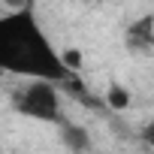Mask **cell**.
Here are the masks:
<instances>
[{"instance_id": "cell-1", "label": "cell", "mask_w": 154, "mask_h": 154, "mask_svg": "<svg viewBox=\"0 0 154 154\" xmlns=\"http://www.w3.org/2000/svg\"><path fill=\"white\" fill-rule=\"evenodd\" d=\"M0 72H21L48 82L69 79V69L51 51L30 9H18L0 18Z\"/></svg>"}, {"instance_id": "cell-2", "label": "cell", "mask_w": 154, "mask_h": 154, "mask_svg": "<svg viewBox=\"0 0 154 154\" xmlns=\"http://www.w3.org/2000/svg\"><path fill=\"white\" fill-rule=\"evenodd\" d=\"M15 109L27 118L36 121H60V97H57V85L48 79H33L27 88H21L15 94Z\"/></svg>"}, {"instance_id": "cell-3", "label": "cell", "mask_w": 154, "mask_h": 154, "mask_svg": "<svg viewBox=\"0 0 154 154\" xmlns=\"http://www.w3.org/2000/svg\"><path fill=\"white\" fill-rule=\"evenodd\" d=\"M151 15H142L136 24H130L127 30V45L136 48V51H151V42H154V33H151Z\"/></svg>"}, {"instance_id": "cell-4", "label": "cell", "mask_w": 154, "mask_h": 154, "mask_svg": "<svg viewBox=\"0 0 154 154\" xmlns=\"http://www.w3.org/2000/svg\"><path fill=\"white\" fill-rule=\"evenodd\" d=\"M63 142L79 154V151H88L91 148V136L85 127H75V124H63Z\"/></svg>"}, {"instance_id": "cell-5", "label": "cell", "mask_w": 154, "mask_h": 154, "mask_svg": "<svg viewBox=\"0 0 154 154\" xmlns=\"http://www.w3.org/2000/svg\"><path fill=\"white\" fill-rule=\"evenodd\" d=\"M106 103H109L115 112H124V109H130V91L121 88V85H112V88L106 91Z\"/></svg>"}, {"instance_id": "cell-6", "label": "cell", "mask_w": 154, "mask_h": 154, "mask_svg": "<svg viewBox=\"0 0 154 154\" xmlns=\"http://www.w3.org/2000/svg\"><path fill=\"white\" fill-rule=\"evenodd\" d=\"M57 57H60V63H63L69 72L82 66V51H79V48H66V51H63V54H57Z\"/></svg>"}, {"instance_id": "cell-7", "label": "cell", "mask_w": 154, "mask_h": 154, "mask_svg": "<svg viewBox=\"0 0 154 154\" xmlns=\"http://www.w3.org/2000/svg\"><path fill=\"white\" fill-rule=\"evenodd\" d=\"M0 3H3L9 12H18V9H27L30 6V0H0Z\"/></svg>"}]
</instances>
